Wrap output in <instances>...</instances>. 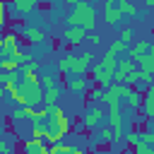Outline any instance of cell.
I'll return each instance as SVG.
<instances>
[{"instance_id":"obj_10","label":"cell","mask_w":154,"mask_h":154,"mask_svg":"<svg viewBox=\"0 0 154 154\" xmlns=\"http://www.w3.org/2000/svg\"><path fill=\"white\" fill-rule=\"evenodd\" d=\"M60 96H63V89H60V87H53V89H46V91H43V106L48 108V113H51L55 106H60Z\"/></svg>"},{"instance_id":"obj_22","label":"cell","mask_w":154,"mask_h":154,"mask_svg":"<svg viewBox=\"0 0 154 154\" xmlns=\"http://www.w3.org/2000/svg\"><path fill=\"white\" fill-rule=\"evenodd\" d=\"M22 65L17 63V60H12V58H5L2 60V72H17Z\"/></svg>"},{"instance_id":"obj_21","label":"cell","mask_w":154,"mask_h":154,"mask_svg":"<svg viewBox=\"0 0 154 154\" xmlns=\"http://www.w3.org/2000/svg\"><path fill=\"white\" fill-rule=\"evenodd\" d=\"M118 38H123L125 43H132V41H135V29H132V26H128V24H125V26H120Z\"/></svg>"},{"instance_id":"obj_1","label":"cell","mask_w":154,"mask_h":154,"mask_svg":"<svg viewBox=\"0 0 154 154\" xmlns=\"http://www.w3.org/2000/svg\"><path fill=\"white\" fill-rule=\"evenodd\" d=\"M65 22H67V26H77V29H84L87 34H91L94 26H96V12L87 0H82V2L70 7Z\"/></svg>"},{"instance_id":"obj_17","label":"cell","mask_w":154,"mask_h":154,"mask_svg":"<svg viewBox=\"0 0 154 154\" xmlns=\"http://www.w3.org/2000/svg\"><path fill=\"white\" fill-rule=\"evenodd\" d=\"M31 137L46 142V137H48V123H36V125H31Z\"/></svg>"},{"instance_id":"obj_4","label":"cell","mask_w":154,"mask_h":154,"mask_svg":"<svg viewBox=\"0 0 154 154\" xmlns=\"http://www.w3.org/2000/svg\"><path fill=\"white\" fill-rule=\"evenodd\" d=\"M116 70H118V60H116V55L106 53V55L91 67V79H94V84L101 87V89H106L108 84H113V72H116Z\"/></svg>"},{"instance_id":"obj_38","label":"cell","mask_w":154,"mask_h":154,"mask_svg":"<svg viewBox=\"0 0 154 154\" xmlns=\"http://www.w3.org/2000/svg\"><path fill=\"white\" fill-rule=\"evenodd\" d=\"M0 140H2V132H0Z\"/></svg>"},{"instance_id":"obj_5","label":"cell","mask_w":154,"mask_h":154,"mask_svg":"<svg viewBox=\"0 0 154 154\" xmlns=\"http://www.w3.org/2000/svg\"><path fill=\"white\" fill-rule=\"evenodd\" d=\"M106 116H108V111H103V106H101V103H89V106H87V111H84L82 123H84V128L96 130V128H101V123L106 120Z\"/></svg>"},{"instance_id":"obj_30","label":"cell","mask_w":154,"mask_h":154,"mask_svg":"<svg viewBox=\"0 0 154 154\" xmlns=\"http://www.w3.org/2000/svg\"><path fill=\"white\" fill-rule=\"evenodd\" d=\"M7 79H10V72H0V87H5Z\"/></svg>"},{"instance_id":"obj_9","label":"cell","mask_w":154,"mask_h":154,"mask_svg":"<svg viewBox=\"0 0 154 154\" xmlns=\"http://www.w3.org/2000/svg\"><path fill=\"white\" fill-rule=\"evenodd\" d=\"M84 38H87V31H84V29H77V26H67V29L63 31V41H65L67 46H79Z\"/></svg>"},{"instance_id":"obj_20","label":"cell","mask_w":154,"mask_h":154,"mask_svg":"<svg viewBox=\"0 0 154 154\" xmlns=\"http://www.w3.org/2000/svg\"><path fill=\"white\" fill-rule=\"evenodd\" d=\"M99 140H103V142H116L113 128H111V125H101V128H99Z\"/></svg>"},{"instance_id":"obj_8","label":"cell","mask_w":154,"mask_h":154,"mask_svg":"<svg viewBox=\"0 0 154 154\" xmlns=\"http://www.w3.org/2000/svg\"><path fill=\"white\" fill-rule=\"evenodd\" d=\"M65 84H67V89L72 91V94H84L87 89H91V82L84 77V75H67L65 77Z\"/></svg>"},{"instance_id":"obj_14","label":"cell","mask_w":154,"mask_h":154,"mask_svg":"<svg viewBox=\"0 0 154 154\" xmlns=\"http://www.w3.org/2000/svg\"><path fill=\"white\" fill-rule=\"evenodd\" d=\"M36 2H38V0H14L12 7H14L19 14H31L34 7H36Z\"/></svg>"},{"instance_id":"obj_19","label":"cell","mask_w":154,"mask_h":154,"mask_svg":"<svg viewBox=\"0 0 154 154\" xmlns=\"http://www.w3.org/2000/svg\"><path fill=\"white\" fill-rule=\"evenodd\" d=\"M118 7H120V12H123V14H130V17H142V12H140L135 5H130L128 0H120V2H118Z\"/></svg>"},{"instance_id":"obj_32","label":"cell","mask_w":154,"mask_h":154,"mask_svg":"<svg viewBox=\"0 0 154 154\" xmlns=\"http://www.w3.org/2000/svg\"><path fill=\"white\" fill-rule=\"evenodd\" d=\"M5 48V31H0V51Z\"/></svg>"},{"instance_id":"obj_3","label":"cell","mask_w":154,"mask_h":154,"mask_svg":"<svg viewBox=\"0 0 154 154\" xmlns=\"http://www.w3.org/2000/svg\"><path fill=\"white\" fill-rule=\"evenodd\" d=\"M17 106H34V108H41L43 106V87L41 84H26V82H19L17 91L10 96Z\"/></svg>"},{"instance_id":"obj_7","label":"cell","mask_w":154,"mask_h":154,"mask_svg":"<svg viewBox=\"0 0 154 154\" xmlns=\"http://www.w3.org/2000/svg\"><path fill=\"white\" fill-rule=\"evenodd\" d=\"M149 48H152V41H149V38H137L135 43H130V48H128V58H130L132 63H137L142 55L149 53Z\"/></svg>"},{"instance_id":"obj_13","label":"cell","mask_w":154,"mask_h":154,"mask_svg":"<svg viewBox=\"0 0 154 154\" xmlns=\"http://www.w3.org/2000/svg\"><path fill=\"white\" fill-rule=\"evenodd\" d=\"M137 63H140V70H142V72H149V75H154V43H152L149 53H147V55H142Z\"/></svg>"},{"instance_id":"obj_25","label":"cell","mask_w":154,"mask_h":154,"mask_svg":"<svg viewBox=\"0 0 154 154\" xmlns=\"http://www.w3.org/2000/svg\"><path fill=\"white\" fill-rule=\"evenodd\" d=\"M137 142H140V130H135V128H132V130L125 135V144H128V147H135Z\"/></svg>"},{"instance_id":"obj_23","label":"cell","mask_w":154,"mask_h":154,"mask_svg":"<svg viewBox=\"0 0 154 154\" xmlns=\"http://www.w3.org/2000/svg\"><path fill=\"white\" fill-rule=\"evenodd\" d=\"M132 149H135V154H154V147H152V144H147V142H142V140H140Z\"/></svg>"},{"instance_id":"obj_11","label":"cell","mask_w":154,"mask_h":154,"mask_svg":"<svg viewBox=\"0 0 154 154\" xmlns=\"http://www.w3.org/2000/svg\"><path fill=\"white\" fill-rule=\"evenodd\" d=\"M120 19H123V12H120L118 5H103V22H106L108 26L118 24Z\"/></svg>"},{"instance_id":"obj_33","label":"cell","mask_w":154,"mask_h":154,"mask_svg":"<svg viewBox=\"0 0 154 154\" xmlns=\"http://www.w3.org/2000/svg\"><path fill=\"white\" fill-rule=\"evenodd\" d=\"M144 7L147 10H154V0H144Z\"/></svg>"},{"instance_id":"obj_37","label":"cell","mask_w":154,"mask_h":154,"mask_svg":"<svg viewBox=\"0 0 154 154\" xmlns=\"http://www.w3.org/2000/svg\"><path fill=\"white\" fill-rule=\"evenodd\" d=\"M0 72H2V60H0Z\"/></svg>"},{"instance_id":"obj_27","label":"cell","mask_w":154,"mask_h":154,"mask_svg":"<svg viewBox=\"0 0 154 154\" xmlns=\"http://www.w3.org/2000/svg\"><path fill=\"white\" fill-rule=\"evenodd\" d=\"M10 116H12V120H24V118H26V116H24V108H22V106H17V108H14V111H12Z\"/></svg>"},{"instance_id":"obj_31","label":"cell","mask_w":154,"mask_h":154,"mask_svg":"<svg viewBox=\"0 0 154 154\" xmlns=\"http://www.w3.org/2000/svg\"><path fill=\"white\" fill-rule=\"evenodd\" d=\"M70 154H84L82 147H70Z\"/></svg>"},{"instance_id":"obj_28","label":"cell","mask_w":154,"mask_h":154,"mask_svg":"<svg viewBox=\"0 0 154 154\" xmlns=\"http://www.w3.org/2000/svg\"><path fill=\"white\" fill-rule=\"evenodd\" d=\"M0 154H12V144H10L5 137L0 140Z\"/></svg>"},{"instance_id":"obj_35","label":"cell","mask_w":154,"mask_h":154,"mask_svg":"<svg viewBox=\"0 0 154 154\" xmlns=\"http://www.w3.org/2000/svg\"><path fill=\"white\" fill-rule=\"evenodd\" d=\"M5 94H7V91H5L2 87H0V99H5Z\"/></svg>"},{"instance_id":"obj_18","label":"cell","mask_w":154,"mask_h":154,"mask_svg":"<svg viewBox=\"0 0 154 154\" xmlns=\"http://www.w3.org/2000/svg\"><path fill=\"white\" fill-rule=\"evenodd\" d=\"M128 48H130V43H125L123 38H116V41L108 46V53H111V55H118V53H125V55H128Z\"/></svg>"},{"instance_id":"obj_16","label":"cell","mask_w":154,"mask_h":154,"mask_svg":"<svg viewBox=\"0 0 154 154\" xmlns=\"http://www.w3.org/2000/svg\"><path fill=\"white\" fill-rule=\"evenodd\" d=\"M130 89H132V87H128V84H120V82H113V84H108V87H106V91L116 94L118 99H128Z\"/></svg>"},{"instance_id":"obj_39","label":"cell","mask_w":154,"mask_h":154,"mask_svg":"<svg viewBox=\"0 0 154 154\" xmlns=\"http://www.w3.org/2000/svg\"><path fill=\"white\" fill-rule=\"evenodd\" d=\"M12 2H14V0H12Z\"/></svg>"},{"instance_id":"obj_6","label":"cell","mask_w":154,"mask_h":154,"mask_svg":"<svg viewBox=\"0 0 154 154\" xmlns=\"http://www.w3.org/2000/svg\"><path fill=\"white\" fill-rule=\"evenodd\" d=\"M22 38L26 43H31V46H41V43H46L48 34H46V29H38V26H24L22 29Z\"/></svg>"},{"instance_id":"obj_34","label":"cell","mask_w":154,"mask_h":154,"mask_svg":"<svg viewBox=\"0 0 154 154\" xmlns=\"http://www.w3.org/2000/svg\"><path fill=\"white\" fill-rule=\"evenodd\" d=\"M63 2H67V5L72 7V5H77V2H82V0H63Z\"/></svg>"},{"instance_id":"obj_24","label":"cell","mask_w":154,"mask_h":154,"mask_svg":"<svg viewBox=\"0 0 154 154\" xmlns=\"http://www.w3.org/2000/svg\"><path fill=\"white\" fill-rule=\"evenodd\" d=\"M103 94H106V91H103L101 87H94V89L89 91V99H91V103H101V101H103Z\"/></svg>"},{"instance_id":"obj_15","label":"cell","mask_w":154,"mask_h":154,"mask_svg":"<svg viewBox=\"0 0 154 154\" xmlns=\"http://www.w3.org/2000/svg\"><path fill=\"white\" fill-rule=\"evenodd\" d=\"M140 111H142V116H144L147 120L154 118V94H152V91L144 94V101H142V108H140Z\"/></svg>"},{"instance_id":"obj_36","label":"cell","mask_w":154,"mask_h":154,"mask_svg":"<svg viewBox=\"0 0 154 154\" xmlns=\"http://www.w3.org/2000/svg\"><path fill=\"white\" fill-rule=\"evenodd\" d=\"M149 91H152V94H154V79H152V84H149Z\"/></svg>"},{"instance_id":"obj_26","label":"cell","mask_w":154,"mask_h":154,"mask_svg":"<svg viewBox=\"0 0 154 154\" xmlns=\"http://www.w3.org/2000/svg\"><path fill=\"white\" fill-rule=\"evenodd\" d=\"M41 87H43V91H46V89H53V87H58V84H55V79H53L51 75L43 72V75H41Z\"/></svg>"},{"instance_id":"obj_12","label":"cell","mask_w":154,"mask_h":154,"mask_svg":"<svg viewBox=\"0 0 154 154\" xmlns=\"http://www.w3.org/2000/svg\"><path fill=\"white\" fill-rule=\"evenodd\" d=\"M125 101H128V106H130L132 111H140V108H142V101H144V94H142L140 89H135V87H132Z\"/></svg>"},{"instance_id":"obj_29","label":"cell","mask_w":154,"mask_h":154,"mask_svg":"<svg viewBox=\"0 0 154 154\" xmlns=\"http://www.w3.org/2000/svg\"><path fill=\"white\" fill-rule=\"evenodd\" d=\"M87 41H89L91 46H99V43H101V36H99L96 31H91V34H87Z\"/></svg>"},{"instance_id":"obj_2","label":"cell","mask_w":154,"mask_h":154,"mask_svg":"<svg viewBox=\"0 0 154 154\" xmlns=\"http://www.w3.org/2000/svg\"><path fill=\"white\" fill-rule=\"evenodd\" d=\"M94 67V53L91 51H84L79 55H65L60 63H58V70L63 72V77L67 75H87L89 70Z\"/></svg>"}]
</instances>
